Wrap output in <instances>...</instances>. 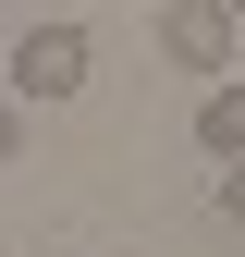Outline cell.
I'll list each match as a JSON object with an SVG mask.
<instances>
[{"instance_id": "cell-1", "label": "cell", "mask_w": 245, "mask_h": 257, "mask_svg": "<svg viewBox=\"0 0 245 257\" xmlns=\"http://www.w3.org/2000/svg\"><path fill=\"white\" fill-rule=\"evenodd\" d=\"M86 74H98V37H86V25H25V37L0 49V98H25V110L86 98Z\"/></svg>"}, {"instance_id": "cell-2", "label": "cell", "mask_w": 245, "mask_h": 257, "mask_svg": "<svg viewBox=\"0 0 245 257\" xmlns=\"http://www.w3.org/2000/svg\"><path fill=\"white\" fill-rule=\"evenodd\" d=\"M160 61L196 74V86H221L233 74V13L221 0H160Z\"/></svg>"}, {"instance_id": "cell-3", "label": "cell", "mask_w": 245, "mask_h": 257, "mask_svg": "<svg viewBox=\"0 0 245 257\" xmlns=\"http://www.w3.org/2000/svg\"><path fill=\"white\" fill-rule=\"evenodd\" d=\"M196 147H208V159H245V86H233V74L196 98Z\"/></svg>"}, {"instance_id": "cell-4", "label": "cell", "mask_w": 245, "mask_h": 257, "mask_svg": "<svg viewBox=\"0 0 245 257\" xmlns=\"http://www.w3.org/2000/svg\"><path fill=\"white\" fill-rule=\"evenodd\" d=\"M221 220L245 233V159H221Z\"/></svg>"}, {"instance_id": "cell-5", "label": "cell", "mask_w": 245, "mask_h": 257, "mask_svg": "<svg viewBox=\"0 0 245 257\" xmlns=\"http://www.w3.org/2000/svg\"><path fill=\"white\" fill-rule=\"evenodd\" d=\"M0 159H25V98H0Z\"/></svg>"}, {"instance_id": "cell-6", "label": "cell", "mask_w": 245, "mask_h": 257, "mask_svg": "<svg viewBox=\"0 0 245 257\" xmlns=\"http://www.w3.org/2000/svg\"><path fill=\"white\" fill-rule=\"evenodd\" d=\"M221 13H233V25H245V0H221Z\"/></svg>"}]
</instances>
